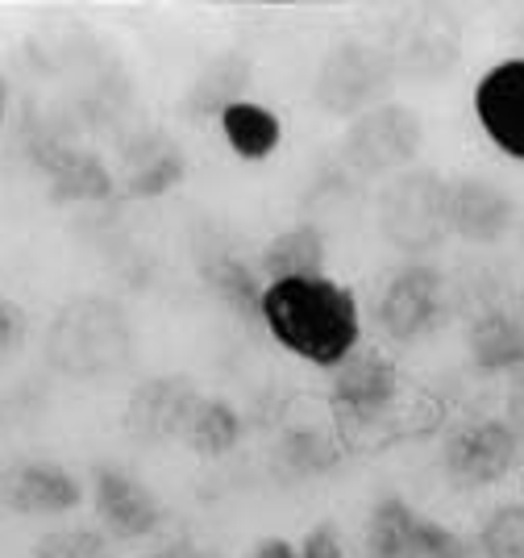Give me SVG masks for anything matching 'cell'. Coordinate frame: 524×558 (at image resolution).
I'll return each instance as SVG.
<instances>
[{
  "mask_svg": "<svg viewBox=\"0 0 524 558\" xmlns=\"http://www.w3.org/2000/svg\"><path fill=\"white\" fill-rule=\"evenodd\" d=\"M421 521L425 512L412 509L404 496H379L366 517L363 558H421Z\"/></svg>",
  "mask_w": 524,
  "mask_h": 558,
  "instance_id": "obj_11",
  "label": "cell"
},
{
  "mask_svg": "<svg viewBox=\"0 0 524 558\" xmlns=\"http://www.w3.org/2000/svg\"><path fill=\"white\" fill-rule=\"evenodd\" d=\"M180 438L200 459H221V454H229L233 446L242 442V417H237V409L229 400H221V396H200L192 404L187 421H183Z\"/></svg>",
  "mask_w": 524,
  "mask_h": 558,
  "instance_id": "obj_15",
  "label": "cell"
},
{
  "mask_svg": "<svg viewBox=\"0 0 524 558\" xmlns=\"http://www.w3.org/2000/svg\"><path fill=\"white\" fill-rule=\"evenodd\" d=\"M258 322L288 354L329 372L350 359L363 338V313L354 292L329 276L267 283Z\"/></svg>",
  "mask_w": 524,
  "mask_h": 558,
  "instance_id": "obj_1",
  "label": "cell"
},
{
  "mask_svg": "<svg viewBox=\"0 0 524 558\" xmlns=\"http://www.w3.org/2000/svg\"><path fill=\"white\" fill-rule=\"evenodd\" d=\"M521 438L500 417H471L454 425L441 442V471L454 488H491L512 471Z\"/></svg>",
  "mask_w": 524,
  "mask_h": 558,
  "instance_id": "obj_3",
  "label": "cell"
},
{
  "mask_svg": "<svg viewBox=\"0 0 524 558\" xmlns=\"http://www.w3.org/2000/svg\"><path fill=\"white\" fill-rule=\"evenodd\" d=\"M4 117H9V88H4V80H0V130H4Z\"/></svg>",
  "mask_w": 524,
  "mask_h": 558,
  "instance_id": "obj_27",
  "label": "cell"
},
{
  "mask_svg": "<svg viewBox=\"0 0 524 558\" xmlns=\"http://www.w3.org/2000/svg\"><path fill=\"white\" fill-rule=\"evenodd\" d=\"M325 233L317 226H292L279 230L267 242V251L258 258V271L267 283H283V279H320L325 276Z\"/></svg>",
  "mask_w": 524,
  "mask_h": 558,
  "instance_id": "obj_13",
  "label": "cell"
},
{
  "mask_svg": "<svg viewBox=\"0 0 524 558\" xmlns=\"http://www.w3.org/2000/svg\"><path fill=\"white\" fill-rule=\"evenodd\" d=\"M342 459V446L333 438H325L313 425L288 429L279 446H275V463L283 466L292 480H313V475H329Z\"/></svg>",
  "mask_w": 524,
  "mask_h": 558,
  "instance_id": "obj_18",
  "label": "cell"
},
{
  "mask_svg": "<svg viewBox=\"0 0 524 558\" xmlns=\"http://www.w3.org/2000/svg\"><path fill=\"white\" fill-rule=\"evenodd\" d=\"M466 350L471 363L487 375H512L524 367V326L521 317L503 313V308H487L471 322L466 333Z\"/></svg>",
  "mask_w": 524,
  "mask_h": 558,
  "instance_id": "obj_12",
  "label": "cell"
},
{
  "mask_svg": "<svg viewBox=\"0 0 524 558\" xmlns=\"http://www.w3.org/2000/svg\"><path fill=\"white\" fill-rule=\"evenodd\" d=\"M296 558H345V546H342V534H338V525L333 521H320L308 530V537L296 546Z\"/></svg>",
  "mask_w": 524,
  "mask_h": 558,
  "instance_id": "obj_22",
  "label": "cell"
},
{
  "mask_svg": "<svg viewBox=\"0 0 524 558\" xmlns=\"http://www.w3.org/2000/svg\"><path fill=\"white\" fill-rule=\"evenodd\" d=\"M42 167L50 171V192L59 201H105L113 192V180H109L105 163L92 159V155L50 150Z\"/></svg>",
  "mask_w": 524,
  "mask_h": 558,
  "instance_id": "obj_17",
  "label": "cell"
},
{
  "mask_svg": "<svg viewBox=\"0 0 524 558\" xmlns=\"http://www.w3.org/2000/svg\"><path fill=\"white\" fill-rule=\"evenodd\" d=\"M0 496L22 517H63L84 505V484L59 463H17L0 480Z\"/></svg>",
  "mask_w": 524,
  "mask_h": 558,
  "instance_id": "obj_9",
  "label": "cell"
},
{
  "mask_svg": "<svg viewBox=\"0 0 524 558\" xmlns=\"http://www.w3.org/2000/svg\"><path fill=\"white\" fill-rule=\"evenodd\" d=\"M521 488H524V480H521Z\"/></svg>",
  "mask_w": 524,
  "mask_h": 558,
  "instance_id": "obj_29",
  "label": "cell"
},
{
  "mask_svg": "<svg viewBox=\"0 0 524 558\" xmlns=\"http://www.w3.org/2000/svg\"><path fill=\"white\" fill-rule=\"evenodd\" d=\"M512 217H516V205L500 184L471 175V180H454L446 187V226L475 246L500 242L503 233L512 230Z\"/></svg>",
  "mask_w": 524,
  "mask_h": 558,
  "instance_id": "obj_8",
  "label": "cell"
},
{
  "mask_svg": "<svg viewBox=\"0 0 524 558\" xmlns=\"http://www.w3.org/2000/svg\"><path fill=\"white\" fill-rule=\"evenodd\" d=\"M205 283L217 301L233 308L242 322H258V304H263V279H258V267H251L246 258L233 255H217L205 263Z\"/></svg>",
  "mask_w": 524,
  "mask_h": 558,
  "instance_id": "obj_16",
  "label": "cell"
},
{
  "mask_svg": "<svg viewBox=\"0 0 524 558\" xmlns=\"http://www.w3.org/2000/svg\"><path fill=\"white\" fill-rule=\"evenodd\" d=\"M475 117L508 159L524 163V59H503L475 84Z\"/></svg>",
  "mask_w": 524,
  "mask_h": 558,
  "instance_id": "obj_6",
  "label": "cell"
},
{
  "mask_svg": "<svg viewBox=\"0 0 524 558\" xmlns=\"http://www.w3.org/2000/svg\"><path fill=\"white\" fill-rule=\"evenodd\" d=\"M183 180V163L180 155H167V159H159V163H150L142 175L134 180V192L137 196H159V192H167V187H175Z\"/></svg>",
  "mask_w": 524,
  "mask_h": 558,
  "instance_id": "obj_21",
  "label": "cell"
},
{
  "mask_svg": "<svg viewBox=\"0 0 524 558\" xmlns=\"http://www.w3.org/2000/svg\"><path fill=\"white\" fill-rule=\"evenodd\" d=\"M446 317V279L429 263H404L395 276L383 283L375 322L395 342H412L429 333Z\"/></svg>",
  "mask_w": 524,
  "mask_h": 558,
  "instance_id": "obj_5",
  "label": "cell"
},
{
  "mask_svg": "<svg viewBox=\"0 0 524 558\" xmlns=\"http://www.w3.org/2000/svg\"><path fill=\"white\" fill-rule=\"evenodd\" d=\"M446 180L434 171H409L383 196V238L404 255H425L450 233L446 226Z\"/></svg>",
  "mask_w": 524,
  "mask_h": 558,
  "instance_id": "obj_4",
  "label": "cell"
},
{
  "mask_svg": "<svg viewBox=\"0 0 524 558\" xmlns=\"http://www.w3.org/2000/svg\"><path fill=\"white\" fill-rule=\"evenodd\" d=\"M246 558H296V546L288 537H263Z\"/></svg>",
  "mask_w": 524,
  "mask_h": 558,
  "instance_id": "obj_25",
  "label": "cell"
},
{
  "mask_svg": "<svg viewBox=\"0 0 524 558\" xmlns=\"http://www.w3.org/2000/svg\"><path fill=\"white\" fill-rule=\"evenodd\" d=\"M508 425H512V434L524 438V367L521 372H512V396H508Z\"/></svg>",
  "mask_w": 524,
  "mask_h": 558,
  "instance_id": "obj_24",
  "label": "cell"
},
{
  "mask_svg": "<svg viewBox=\"0 0 524 558\" xmlns=\"http://www.w3.org/2000/svg\"><path fill=\"white\" fill-rule=\"evenodd\" d=\"M217 121H221V138L229 142V150L237 159H246V163H263L283 142L279 117L267 105H258V100H226Z\"/></svg>",
  "mask_w": 524,
  "mask_h": 558,
  "instance_id": "obj_14",
  "label": "cell"
},
{
  "mask_svg": "<svg viewBox=\"0 0 524 558\" xmlns=\"http://www.w3.org/2000/svg\"><path fill=\"white\" fill-rule=\"evenodd\" d=\"M155 558H205L200 550H192V546H167V550H159Z\"/></svg>",
  "mask_w": 524,
  "mask_h": 558,
  "instance_id": "obj_26",
  "label": "cell"
},
{
  "mask_svg": "<svg viewBox=\"0 0 524 558\" xmlns=\"http://www.w3.org/2000/svg\"><path fill=\"white\" fill-rule=\"evenodd\" d=\"M196 400L200 396H196V388L187 379H150L130 400V425L142 438H150V442L180 438L183 421H187Z\"/></svg>",
  "mask_w": 524,
  "mask_h": 558,
  "instance_id": "obj_10",
  "label": "cell"
},
{
  "mask_svg": "<svg viewBox=\"0 0 524 558\" xmlns=\"http://www.w3.org/2000/svg\"><path fill=\"white\" fill-rule=\"evenodd\" d=\"M479 550L487 558H524V505H503L483 521Z\"/></svg>",
  "mask_w": 524,
  "mask_h": 558,
  "instance_id": "obj_19",
  "label": "cell"
},
{
  "mask_svg": "<svg viewBox=\"0 0 524 558\" xmlns=\"http://www.w3.org/2000/svg\"><path fill=\"white\" fill-rule=\"evenodd\" d=\"M25 338V313L0 296V350H13Z\"/></svg>",
  "mask_w": 524,
  "mask_h": 558,
  "instance_id": "obj_23",
  "label": "cell"
},
{
  "mask_svg": "<svg viewBox=\"0 0 524 558\" xmlns=\"http://www.w3.org/2000/svg\"><path fill=\"white\" fill-rule=\"evenodd\" d=\"M521 326H524V292H521Z\"/></svg>",
  "mask_w": 524,
  "mask_h": 558,
  "instance_id": "obj_28",
  "label": "cell"
},
{
  "mask_svg": "<svg viewBox=\"0 0 524 558\" xmlns=\"http://www.w3.org/2000/svg\"><path fill=\"white\" fill-rule=\"evenodd\" d=\"M329 413L338 425V438L354 454H375L395 446L404 429L400 421V367L383 350L358 347L350 359L333 367L329 384Z\"/></svg>",
  "mask_w": 524,
  "mask_h": 558,
  "instance_id": "obj_2",
  "label": "cell"
},
{
  "mask_svg": "<svg viewBox=\"0 0 524 558\" xmlns=\"http://www.w3.org/2000/svg\"><path fill=\"white\" fill-rule=\"evenodd\" d=\"M34 558H117V550L96 530H50L38 537Z\"/></svg>",
  "mask_w": 524,
  "mask_h": 558,
  "instance_id": "obj_20",
  "label": "cell"
},
{
  "mask_svg": "<svg viewBox=\"0 0 524 558\" xmlns=\"http://www.w3.org/2000/svg\"><path fill=\"white\" fill-rule=\"evenodd\" d=\"M92 509L105 521V530L121 542L155 534L162 525V505L142 480L121 466H96L92 475Z\"/></svg>",
  "mask_w": 524,
  "mask_h": 558,
  "instance_id": "obj_7",
  "label": "cell"
}]
</instances>
